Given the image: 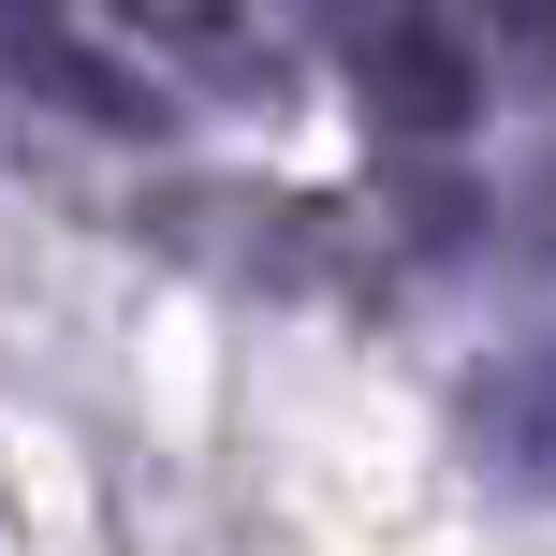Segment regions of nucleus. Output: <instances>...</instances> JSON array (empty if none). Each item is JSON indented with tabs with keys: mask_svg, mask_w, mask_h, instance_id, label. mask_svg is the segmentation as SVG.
I'll return each mask as SVG.
<instances>
[{
	"mask_svg": "<svg viewBox=\"0 0 556 556\" xmlns=\"http://www.w3.org/2000/svg\"><path fill=\"white\" fill-rule=\"evenodd\" d=\"M352 74H366V117L410 132V147H440V132L483 117V59L454 45L440 0H366V15H352Z\"/></svg>",
	"mask_w": 556,
	"mask_h": 556,
	"instance_id": "f257e3e1",
	"label": "nucleus"
},
{
	"mask_svg": "<svg viewBox=\"0 0 556 556\" xmlns=\"http://www.w3.org/2000/svg\"><path fill=\"white\" fill-rule=\"evenodd\" d=\"M469 425L513 454L528 483H556V337H528L513 366H483V395H469Z\"/></svg>",
	"mask_w": 556,
	"mask_h": 556,
	"instance_id": "f03ea898",
	"label": "nucleus"
},
{
	"mask_svg": "<svg viewBox=\"0 0 556 556\" xmlns=\"http://www.w3.org/2000/svg\"><path fill=\"white\" fill-rule=\"evenodd\" d=\"M0 59H15L29 88H59V117H103V132H147V117H162V103H147V74L88 59L74 29H29V45H0Z\"/></svg>",
	"mask_w": 556,
	"mask_h": 556,
	"instance_id": "7ed1b4c3",
	"label": "nucleus"
},
{
	"mask_svg": "<svg viewBox=\"0 0 556 556\" xmlns=\"http://www.w3.org/2000/svg\"><path fill=\"white\" fill-rule=\"evenodd\" d=\"M498 29H513V59L556 88V0H498Z\"/></svg>",
	"mask_w": 556,
	"mask_h": 556,
	"instance_id": "20e7f679",
	"label": "nucleus"
},
{
	"mask_svg": "<svg viewBox=\"0 0 556 556\" xmlns=\"http://www.w3.org/2000/svg\"><path fill=\"white\" fill-rule=\"evenodd\" d=\"M29 29H74V0H0V45H29Z\"/></svg>",
	"mask_w": 556,
	"mask_h": 556,
	"instance_id": "39448f33",
	"label": "nucleus"
}]
</instances>
